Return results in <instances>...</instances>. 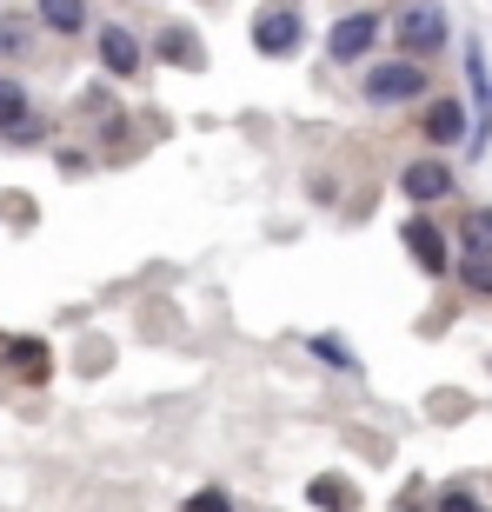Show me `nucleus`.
Returning <instances> with one entry per match:
<instances>
[{"mask_svg":"<svg viewBox=\"0 0 492 512\" xmlns=\"http://www.w3.org/2000/svg\"><path fill=\"white\" fill-rule=\"evenodd\" d=\"M94 54H100V67L114 80H140V67H147V47H140V34H133L127 20H107L94 34Z\"/></svg>","mask_w":492,"mask_h":512,"instance_id":"1a4fd4ad","label":"nucleus"},{"mask_svg":"<svg viewBox=\"0 0 492 512\" xmlns=\"http://www.w3.org/2000/svg\"><path fill=\"white\" fill-rule=\"evenodd\" d=\"M466 114H473L466 160H486V147H492V67H486V40L479 34H466Z\"/></svg>","mask_w":492,"mask_h":512,"instance_id":"7ed1b4c3","label":"nucleus"},{"mask_svg":"<svg viewBox=\"0 0 492 512\" xmlns=\"http://www.w3.org/2000/svg\"><path fill=\"white\" fill-rule=\"evenodd\" d=\"M306 47V20L293 0H266L260 14H253V54L266 60H286V54H300Z\"/></svg>","mask_w":492,"mask_h":512,"instance_id":"423d86ee","label":"nucleus"},{"mask_svg":"<svg viewBox=\"0 0 492 512\" xmlns=\"http://www.w3.org/2000/svg\"><path fill=\"white\" fill-rule=\"evenodd\" d=\"M0 147H14V153H27V147H47V120H40V114H27L20 127H7V133H0Z\"/></svg>","mask_w":492,"mask_h":512,"instance_id":"6ab92c4d","label":"nucleus"},{"mask_svg":"<svg viewBox=\"0 0 492 512\" xmlns=\"http://www.w3.org/2000/svg\"><path fill=\"white\" fill-rule=\"evenodd\" d=\"M486 366H492V360H486Z\"/></svg>","mask_w":492,"mask_h":512,"instance_id":"b1692460","label":"nucleus"},{"mask_svg":"<svg viewBox=\"0 0 492 512\" xmlns=\"http://www.w3.org/2000/svg\"><path fill=\"white\" fill-rule=\"evenodd\" d=\"M453 187H459V173L446 167L439 153H419V160H406V167H399V193H406L419 213L439 207V200H453Z\"/></svg>","mask_w":492,"mask_h":512,"instance_id":"0eeeda50","label":"nucleus"},{"mask_svg":"<svg viewBox=\"0 0 492 512\" xmlns=\"http://www.w3.org/2000/svg\"><path fill=\"white\" fill-rule=\"evenodd\" d=\"M459 286H466V293H486L492 300V253H459Z\"/></svg>","mask_w":492,"mask_h":512,"instance_id":"f3484780","label":"nucleus"},{"mask_svg":"<svg viewBox=\"0 0 492 512\" xmlns=\"http://www.w3.org/2000/svg\"><path fill=\"white\" fill-rule=\"evenodd\" d=\"M27 47H34V27L14 20V14H0V67H7V60H27Z\"/></svg>","mask_w":492,"mask_h":512,"instance_id":"a211bd4d","label":"nucleus"},{"mask_svg":"<svg viewBox=\"0 0 492 512\" xmlns=\"http://www.w3.org/2000/svg\"><path fill=\"white\" fill-rule=\"evenodd\" d=\"M433 512H486V499H479L473 486H446V493L433 499Z\"/></svg>","mask_w":492,"mask_h":512,"instance_id":"412c9836","label":"nucleus"},{"mask_svg":"<svg viewBox=\"0 0 492 512\" xmlns=\"http://www.w3.org/2000/svg\"><path fill=\"white\" fill-rule=\"evenodd\" d=\"M54 167H60V173H87V167H94V153H80V147H54Z\"/></svg>","mask_w":492,"mask_h":512,"instance_id":"4be33fe9","label":"nucleus"},{"mask_svg":"<svg viewBox=\"0 0 492 512\" xmlns=\"http://www.w3.org/2000/svg\"><path fill=\"white\" fill-rule=\"evenodd\" d=\"M306 353H313L326 373H346V380H360V353H353L340 333H313V340H306Z\"/></svg>","mask_w":492,"mask_h":512,"instance_id":"4468645a","label":"nucleus"},{"mask_svg":"<svg viewBox=\"0 0 492 512\" xmlns=\"http://www.w3.org/2000/svg\"><path fill=\"white\" fill-rule=\"evenodd\" d=\"M399 247H406V260H413L426 280H446V273H453V233L439 227L433 213H413V220L399 227Z\"/></svg>","mask_w":492,"mask_h":512,"instance_id":"39448f33","label":"nucleus"},{"mask_svg":"<svg viewBox=\"0 0 492 512\" xmlns=\"http://www.w3.org/2000/svg\"><path fill=\"white\" fill-rule=\"evenodd\" d=\"M153 47H160V60H167V67H187V74H200V67H207L200 34H193V27H180V20H173V27H160V40H153Z\"/></svg>","mask_w":492,"mask_h":512,"instance_id":"ddd939ff","label":"nucleus"},{"mask_svg":"<svg viewBox=\"0 0 492 512\" xmlns=\"http://www.w3.org/2000/svg\"><path fill=\"white\" fill-rule=\"evenodd\" d=\"M466 127H473V114H466V100H459V94H433V100H426V114H419V133H426V147H433V153L466 147Z\"/></svg>","mask_w":492,"mask_h":512,"instance_id":"6e6552de","label":"nucleus"},{"mask_svg":"<svg viewBox=\"0 0 492 512\" xmlns=\"http://www.w3.org/2000/svg\"><path fill=\"white\" fill-rule=\"evenodd\" d=\"M379 34H386V14L353 7V14H340L326 27V60H333V67H366V60L379 54Z\"/></svg>","mask_w":492,"mask_h":512,"instance_id":"20e7f679","label":"nucleus"},{"mask_svg":"<svg viewBox=\"0 0 492 512\" xmlns=\"http://www.w3.org/2000/svg\"><path fill=\"white\" fill-rule=\"evenodd\" d=\"M180 512H240V499H233L227 486H200L193 499H180Z\"/></svg>","mask_w":492,"mask_h":512,"instance_id":"aec40b11","label":"nucleus"},{"mask_svg":"<svg viewBox=\"0 0 492 512\" xmlns=\"http://www.w3.org/2000/svg\"><path fill=\"white\" fill-rule=\"evenodd\" d=\"M386 34L399 40V60H419V67H426V60L453 40V20H446L439 0H399L393 14H386Z\"/></svg>","mask_w":492,"mask_h":512,"instance_id":"f257e3e1","label":"nucleus"},{"mask_svg":"<svg viewBox=\"0 0 492 512\" xmlns=\"http://www.w3.org/2000/svg\"><path fill=\"white\" fill-rule=\"evenodd\" d=\"M459 253H492V207H473L459 220Z\"/></svg>","mask_w":492,"mask_h":512,"instance_id":"dca6fc26","label":"nucleus"},{"mask_svg":"<svg viewBox=\"0 0 492 512\" xmlns=\"http://www.w3.org/2000/svg\"><path fill=\"white\" fill-rule=\"evenodd\" d=\"M27 114H34V94H27V80L0 67V133H7V127H20Z\"/></svg>","mask_w":492,"mask_h":512,"instance_id":"2eb2a0df","label":"nucleus"},{"mask_svg":"<svg viewBox=\"0 0 492 512\" xmlns=\"http://www.w3.org/2000/svg\"><path fill=\"white\" fill-rule=\"evenodd\" d=\"M306 506L313 512H360V486L346 473H313L306 479Z\"/></svg>","mask_w":492,"mask_h":512,"instance_id":"9b49d317","label":"nucleus"},{"mask_svg":"<svg viewBox=\"0 0 492 512\" xmlns=\"http://www.w3.org/2000/svg\"><path fill=\"white\" fill-rule=\"evenodd\" d=\"M34 20L47 27V34H60V40H80L87 27H94L87 0H34Z\"/></svg>","mask_w":492,"mask_h":512,"instance_id":"f8f14e48","label":"nucleus"},{"mask_svg":"<svg viewBox=\"0 0 492 512\" xmlns=\"http://www.w3.org/2000/svg\"><path fill=\"white\" fill-rule=\"evenodd\" d=\"M360 94L373 100V107H413V100L433 94V74L419 67V60H366V74H360Z\"/></svg>","mask_w":492,"mask_h":512,"instance_id":"f03ea898","label":"nucleus"},{"mask_svg":"<svg viewBox=\"0 0 492 512\" xmlns=\"http://www.w3.org/2000/svg\"><path fill=\"white\" fill-rule=\"evenodd\" d=\"M0 220H20V227H34V200H7V193H0Z\"/></svg>","mask_w":492,"mask_h":512,"instance_id":"5701e85b","label":"nucleus"},{"mask_svg":"<svg viewBox=\"0 0 492 512\" xmlns=\"http://www.w3.org/2000/svg\"><path fill=\"white\" fill-rule=\"evenodd\" d=\"M0 373L20 386H40L47 373H54V346L40 340V333H7V346H0Z\"/></svg>","mask_w":492,"mask_h":512,"instance_id":"9d476101","label":"nucleus"}]
</instances>
